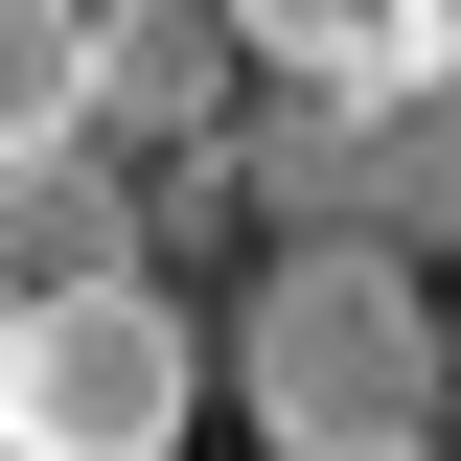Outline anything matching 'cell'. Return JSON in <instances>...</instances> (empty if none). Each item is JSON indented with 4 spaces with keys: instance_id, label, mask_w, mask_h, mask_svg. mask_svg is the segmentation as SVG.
Masks as SVG:
<instances>
[{
    "instance_id": "obj_1",
    "label": "cell",
    "mask_w": 461,
    "mask_h": 461,
    "mask_svg": "<svg viewBox=\"0 0 461 461\" xmlns=\"http://www.w3.org/2000/svg\"><path fill=\"white\" fill-rule=\"evenodd\" d=\"M230 415L277 461H393L461 438V323L415 254H254L230 277Z\"/></svg>"
},
{
    "instance_id": "obj_2",
    "label": "cell",
    "mask_w": 461,
    "mask_h": 461,
    "mask_svg": "<svg viewBox=\"0 0 461 461\" xmlns=\"http://www.w3.org/2000/svg\"><path fill=\"white\" fill-rule=\"evenodd\" d=\"M185 415H208V323L162 277L0 300V461H185Z\"/></svg>"
},
{
    "instance_id": "obj_3",
    "label": "cell",
    "mask_w": 461,
    "mask_h": 461,
    "mask_svg": "<svg viewBox=\"0 0 461 461\" xmlns=\"http://www.w3.org/2000/svg\"><path fill=\"white\" fill-rule=\"evenodd\" d=\"M230 93H254V69H230V23H93V162L139 139V162L208 185V162H230Z\"/></svg>"
},
{
    "instance_id": "obj_4",
    "label": "cell",
    "mask_w": 461,
    "mask_h": 461,
    "mask_svg": "<svg viewBox=\"0 0 461 461\" xmlns=\"http://www.w3.org/2000/svg\"><path fill=\"white\" fill-rule=\"evenodd\" d=\"M115 277H162L139 162H23L0 185V300H115Z\"/></svg>"
},
{
    "instance_id": "obj_5",
    "label": "cell",
    "mask_w": 461,
    "mask_h": 461,
    "mask_svg": "<svg viewBox=\"0 0 461 461\" xmlns=\"http://www.w3.org/2000/svg\"><path fill=\"white\" fill-rule=\"evenodd\" d=\"M23 162H93V23L69 0H0V185Z\"/></svg>"
},
{
    "instance_id": "obj_6",
    "label": "cell",
    "mask_w": 461,
    "mask_h": 461,
    "mask_svg": "<svg viewBox=\"0 0 461 461\" xmlns=\"http://www.w3.org/2000/svg\"><path fill=\"white\" fill-rule=\"evenodd\" d=\"M393 461H461V438H393Z\"/></svg>"
}]
</instances>
